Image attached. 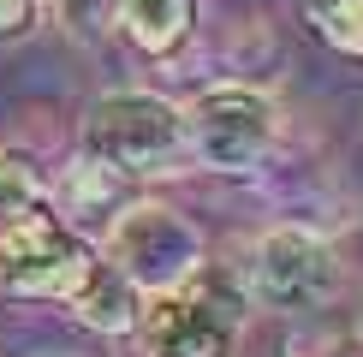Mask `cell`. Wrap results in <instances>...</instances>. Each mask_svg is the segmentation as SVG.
<instances>
[{"instance_id": "6da1fadb", "label": "cell", "mask_w": 363, "mask_h": 357, "mask_svg": "<svg viewBox=\"0 0 363 357\" xmlns=\"http://www.w3.org/2000/svg\"><path fill=\"white\" fill-rule=\"evenodd\" d=\"M179 149H185V113L149 89H113L84 119V155L108 161L125 178L173 167Z\"/></svg>"}, {"instance_id": "7a4b0ae2", "label": "cell", "mask_w": 363, "mask_h": 357, "mask_svg": "<svg viewBox=\"0 0 363 357\" xmlns=\"http://www.w3.org/2000/svg\"><path fill=\"white\" fill-rule=\"evenodd\" d=\"M108 262L131 280L143 298L185 292L196 274L208 268L203 232L173 208H125L108 232Z\"/></svg>"}, {"instance_id": "3957f363", "label": "cell", "mask_w": 363, "mask_h": 357, "mask_svg": "<svg viewBox=\"0 0 363 357\" xmlns=\"http://www.w3.org/2000/svg\"><path fill=\"white\" fill-rule=\"evenodd\" d=\"M340 286V262L328 250V238H315L304 227H274L256 238L250 262H245V292L262 310L280 316H304V310L328 304Z\"/></svg>"}, {"instance_id": "277c9868", "label": "cell", "mask_w": 363, "mask_h": 357, "mask_svg": "<svg viewBox=\"0 0 363 357\" xmlns=\"http://www.w3.org/2000/svg\"><path fill=\"white\" fill-rule=\"evenodd\" d=\"M268 143H274V101L250 84H215L185 108V149H196L220 173L262 161Z\"/></svg>"}, {"instance_id": "5b68a950", "label": "cell", "mask_w": 363, "mask_h": 357, "mask_svg": "<svg viewBox=\"0 0 363 357\" xmlns=\"http://www.w3.org/2000/svg\"><path fill=\"white\" fill-rule=\"evenodd\" d=\"M143 334L149 357H233V304L215 292V268H203L185 292L149 298Z\"/></svg>"}, {"instance_id": "8992f818", "label": "cell", "mask_w": 363, "mask_h": 357, "mask_svg": "<svg viewBox=\"0 0 363 357\" xmlns=\"http://www.w3.org/2000/svg\"><path fill=\"white\" fill-rule=\"evenodd\" d=\"M72 238L78 232L66 227V215H60L48 197H36V191L12 197L6 208H0V286L18 292L42 262H54L60 250L72 244Z\"/></svg>"}, {"instance_id": "52a82bcc", "label": "cell", "mask_w": 363, "mask_h": 357, "mask_svg": "<svg viewBox=\"0 0 363 357\" xmlns=\"http://www.w3.org/2000/svg\"><path fill=\"white\" fill-rule=\"evenodd\" d=\"M78 316L96 327V334H131V327H143V310H149V298L131 286L125 274L108 262V256H96V268L84 274V286L66 298Z\"/></svg>"}, {"instance_id": "ba28073f", "label": "cell", "mask_w": 363, "mask_h": 357, "mask_svg": "<svg viewBox=\"0 0 363 357\" xmlns=\"http://www.w3.org/2000/svg\"><path fill=\"white\" fill-rule=\"evenodd\" d=\"M119 30H125V42L149 60H167L191 42L196 30V0H119Z\"/></svg>"}, {"instance_id": "9c48e42d", "label": "cell", "mask_w": 363, "mask_h": 357, "mask_svg": "<svg viewBox=\"0 0 363 357\" xmlns=\"http://www.w3.org/2000/svg\"><path fill=\"white\" fill-rule=\"evenodd\" d=\"M60 215H125V173H113L108 161H96V155H84L78 167L66 173V208Z\"/></svg>"}, {"instance_id": "30bf717a", "label": "cell", "mask_w": 363, "mask_h": 357, "mask_svg": "<svg viewBox=\"0 0 363 357\" xmlns=\"http://www.w3.org/2000/svg\"><path fill=\"white\" fill-rule=\"evenodd\" d=\"M310 24L340 54H363V0H310Z\"/></svg>"}, {"instance_id": "8fae6325", "label": "cell", "mask_w": 363, "mask_h": 357, "mask_svg": "<svg viewBox=\"0 0 363 357\" xmlns=\"http://www.w3.org/2000/svg\"><path fill=\"white\" fill-rule=\"evenodd\" d=\"M48 12H54V24L66 30L72 42H96L101 30L119 18V0H48Z\"/></svg>"}, {"instance_id": "7c38bea8", "label": "cell", "mask_w": 363, "mask_h": 357, "mask_svg": "<svg viewBox=\"0 0 363 357\" xmlns=\"http://www.w3.org/2000/svg\"><path fill=\"white\" fill-rule=\"evenodd\" d=\"M30 18H36V0H0V42L24 36Z\"/></svg>"}, {"instance_id": "4fadbf2b", "label": "cell", "mask_w": 363, "mask_h": 357, "mask_svg": "<svg viewBox=\"0 0 363 357\" xmlns=\"http://www.w3.org/2000/svg\"><path fill=\"white\" fill-rule=\"evenodd\" d=\"M24 191H36V185H30V173L18 167V161H6V155H0V208H6L12 197H24Z\"/></svg>"}]
</instances>
